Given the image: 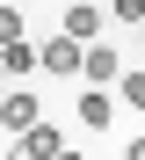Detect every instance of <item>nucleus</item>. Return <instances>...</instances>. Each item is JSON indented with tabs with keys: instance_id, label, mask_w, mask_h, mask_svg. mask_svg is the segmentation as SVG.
Instances as JSON below:
<instances>
[{
	"instance_id": "1a4fd4ad",
	"label": "nucleus",
	"mask_w": 145,
	"mask_h": 160,
	"mask_svg": "<svg viewBox=\"0 0 145 160\" xmlns=\"http://www.w3.org/2000/svg\"><path fill=\"white\" fill-rule=\"evenodd\" d=\"M109 15H116V22H145V0H116Z\"/></svg>"
},
{
	"instance_id": "f03ea898",
	"label": "nucleus",
	"mask_w": 145,
	"mask_h": 160,
	"mask_svg": "<svg viewBox=\"0 0 145 160\" xmlns=\"http://www.w3.org/2000/svg\"><path fill=\"white\" fill-rule=\"evenodd\" d=\"M44 109H36V95H29V88H15V95H0V131H15V138H22V131L29 124H36Z\"/></svg>"
},
{
	"instance_id": "ddd939ff",
	"label": "nucleus",
	"mask_w": 145,
	"mask_h": 160,
	"mask_svg": "<svg viewBox=\"0 0 145 160\" xmlns=\"http://www.w3.org/2000/svg\"><path fill=\"white\" fill-rule=\"evenodd\" d=\"M0 80H7V73H0Z\"/></svg>"
},
{
	"instance_id": "0eeeda50",
	"label": "nucleus",
	"mask_w": 145,
	"mask_h": 160,
	"mask_svg": "<svg viewBox=\"0 0 145 160\" xmlns=\"http://www.w3.org/2000/svg\"><path fill=\"white\" fill-rule=\"evenodd\" d=\"M0 73H7V80L36 73V44H7V51H0Z\"/></svg>"
},
{
	"instance_id": "39448f33",
	"label": "nucleus",
	"mask_w": 145,
	"mask_h": 160,
	"mask_svg": "<svg viewBox=\"0 0 145 160\" xmlns=\"http://www.w3.org/2000/svg\"><path fill=\"white\" fill-rule=\"evenodd\" d=\"M80 80H123L116 51H109V44H87V51H80Z\"/></svg>"
},
{
	"instance_id": "6e6552de",
	"label": "nucleus",
	"mask_w": 145,
	"mask_h": 160,
	"mask_svg": "<svg viewBox=\"0 0 145 160\" xmlns=\"http://www.w3.org/2000/svg\"><path fill=\"white\" fill-rule=\"evenodd\" d=\"M7 44H22V8L0 0V51H7Z\"/></svg>"
},
{
	"instance_id": "9d476101",
	"label": "nucleus",
	"mask_w": 145,
	"mask_h": 160,
	"mask_svg": "<svg viewBox=\"0 0 145 160\" xmlns=\"http://www.w3.org/2000/svg\"><path fill=\"white\" fill-rule=\"evenodd\" d=\"M123 102H131V109H145V73H131V80H123Z\"/></svg>"
},
{
	"instance_id": "f8f14e48",
	"label": "nucleus",
	"mask_w": 145,
	"mask_h": 160,
	"mask_svg": "<svg viewBox=\"0 0 145 160\" xmlns=\"http://www.w3.org/2000/svg\"><path fill=\"white\" fill-rule=\"evenodd\" d=\"M65 160H73V146H65Z\"/></svg>"
},
{
	"instance_id": "9b49d317",
	"label": "nucleus",
	"mask_w": 145,
	"mask_h": 160,
	"mask_svg": "<svg viewBox=\"0 0 145 160\" xmlns=\"http://www.w3.org/2000/svg\"><path fill=\"white\" fill-rule=\"evenodd\" d=\"M131 160H145V138H131Z\"/></svg>"
},
{
	"instance_id": "7ed1b4c3",
	"label": "nucleus",
	"mask_w": 145,
	"mask_h": 160,
	"mask_svg": "<svg viewBox=\"0 0 145 160\" xmlns=\"http://www.w3.org/2000/svg\"><path fill=\"white\" fill-rule=\"evenodd\" d=\"M15 146H22L29 160H65V131H51V124L36 117V124H29V131H22V138H15Z\"/></svg>"
},
{
	"instance_id": "20e7f679",
	"label": "nucleus",
	"mask_w": 145,
	"mask_h": 160,
	"mask_svg": "<svg viewBox=\"0 0 145 160\" xmlns=\"http://www.w3.org/2000/svg\"><path fill=\"white\" fill-rule=\"evenodd\" d=\"M102 22H109L102 8H87V0H73V8H65V37H73V44H102Z\"/></svg>"
},
{
	"instance_id": "423d86ee",
	"label": "nucleus",
	"mask_w": 145,
	"mask_h": 160,
	"mask_svg": "<svg viewBox=\"0 0 145 160\" xmlns=\"http://www.w3.org/2000/svg\"><path fill=\"white\" fill-rule=\"evenodd\" d=\"M80 124H87V131H109V124H116V95L87 88V95H80Z\"/></svg>"
},
{
	"instance_id": "f257e3e1",
	"label": "nucleus",
	"mask_w": 145,
	"mask_h": 160,
	"mask_svg": "<svg viewBox=\"0 0 145 160\" xmlns=\"http://www.w3.org/2000/svg\"><path fill=\"white\" fill-rule=\"evenodd\" d=\"M80 51H87V44H73L65 29H58L51 44H36V66H44V73H58V80H73V73H80Z\"/></svg>"
}]
</instances>
